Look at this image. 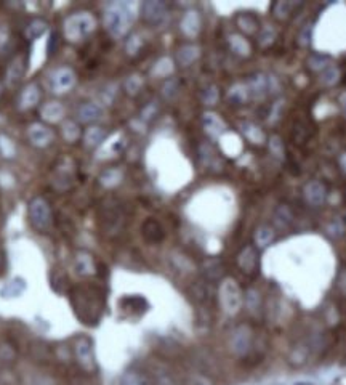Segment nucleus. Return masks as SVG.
I'll use <instances>...</instances> for the list:
<instances>
[{"mask_svg": "<svg viewBox=\"0 0 346 385\" xmlns=\"http://www.w3.org/2000/svg\"><path fill=\"white\" fill-rule=\"evenodd\" d=\"M305 198L309 204L319 205L325 199V188L319 181H311L305 186Z\"/></svg>", "mask_w": 346, "mask_h": 385, "instance_id": "f257e3e1", "label": "nucleus"}, {"mask_svg": "<svg viewBox=\"0 0 346 385\" xmlns=\"http://www.w3.org/2000/svg\"><path fill=\"white\" fill-rule=\"evenodd\" d=\"M143 234L146 236V239L152 241V242H157L162 239V228H160V225L154 220H148L145 223V227H143Z\"/></svg>", "mask_w": 346, "mask_h": 385, "instance_id": "f03ea898", "label": "nucleus"}, {"mask_svg": "<svg viewBox=\"0 0 346 385\" xmlns=\"http://www.w3.org/2000/svg\"><path fill=\"white\" fill-rule=\"evenodd\" d=\"M272 230L271 228H268V227H261L256 230V233H255V241H256V244H258L260 247H266L270 242L272 241Z\"/></svg>", "mask_w": 346, "mask_h": 385, "instance_id": "7ed1b4c3", "label": "nucleus"}, {"mask_svg": "<svg viewBox=\"0 0 346 385\" xmlns=\"http://www.w3.org/2000/svg\"><path fill=\"white\" fill-rule=\"evenodd\" d=\"M241 266L246 271H252L255 268V252L252 247H247L246 251L242 252V256L239 258Z\"/></svg>", "mask_w": 346, "mask_h": 385, "instance_id": "20e7f679", "label": "nucleus"}, {"mask_svg": "<svg viewBox=\"0 0 346 385\" xmlns=\"http://www.w3.org/2000/svg\"><path fill=\"white\" fill-rule=\"evenodd\" d=\"M340 79V71L335 66H327L324 71H322V82L325 85H333L337 84Z\"/></svg>", "mask_w": 346, "mask_h": 385, "instance_id": "39448f33", "label": "nucleus"}, {"mask_svg": "<svg viewBox=\"0 0 346 385\" xmlns=\"http://www.w3.org/2000/svg\"><path fill=\"white\" fill-rule=\"evenodd\" d=\"M276 220H277V223L280 225V227L289 225L292 222V214H290V210H289L287 205H280L279 207L277 212H276Z\"/></svg>", "mask_w": 346, "mask_h": 385, "instance_id": "423d86ee", "label": "nucleus"}, {"mask_svg": "<svg viewBox=\"0 0 346 385\" xmlns=\"http://www.w3.org/2000/svg\"><path fill=\"white\" fill-rule=\"evenodd\" d=\"M260 39H261V45H263V47L271 45L274 42V39H276V31H274L271 26H266L263 29V32H261Z\"/></svg>", "mask_w": 346, "mask_h": 385, "instance_id": "0eeeda50", "label": "nucleus"}, {"mask_svg": "<svg viewBox=\"0 0 346 385\" xmlns=\"http://www.w3.org/2000/svg\"><path fill=\"white\" fill-rule=\"evenodd\" d=\"M122 385H149V384L145 381V377L135 374V372H128V374L124 377Z\"/></svg>", "mask_w": 346, "mask_h": 385, "instance_id": "6e6552de", "label": "nucleus"}, {"mask_svg": "<svg viewBox=\"0 0 346 385\" xmlns=\"http://www.w3.org/2000/svg\"><path fill=\"white\" fill-rule=\"evenodd\" d=\"M274 13H276V16L280 18V20H282V18H287L289 13H290V3H287V2H279V3L276 5V8H274Z\"/></svg>", "mask_w": 346, "mask_h": 385, "instance_id": "1a4fd4ad", "label": "nucleus"}, {"mask_svg": "<svg viewBox=\"0 0 346 385\" xmlns=\"http://www.w3.org/2000/svg\"><path fill=\"white\" fill-rule=\"evenodd\" d=\"M311 66L314 68V69H319V68H327V66H324V64L327 63V58H322V56H314V58H311Z\"/></svg>", "mask_w": 346, "mask_h": 385, "instance_id": "9d476101", "label": "nucleus"}, {"mask_svg": "<svg viewBox=\"0 0 346 385\" xmlns=\"http://www.w3.org/2000/svg\"><path fill=\"white\" fill-rule=\"evenodd\" d=\"M270 148H271V151H274L276 154H279V156H280V154H282V150H280V148H282V146H280V140H279L277 137H272V138H271Z\"/></svg>", "mask_w": 346, "mask_h": 385, "instance_id": "9b49d317", "label": "nucleus"}, {"mask_svg": "<svg viewBox=\"0 0 346 385\" xmlns=\"http://www.w3.org/2000/svg\"><path fill=\"white\" fill-rule=\"evenodd\" d=\"M340 164H342V167H343L345 172H346V154H343L342 159H340Z\"/></svg>", "mask_w": 346, "mask_h": 385, "instance_id": "f8f14e48", "label": "nucleus"}, {"mask_svg": "<svg viewBox=\"0 0 346 385\" xmlns=\"http://www.w3.org/2000/svg\"><path fill=\"white\" fill-rule=\"evenodd\" d=\"M2 270H3V258L0 256V273H2Z\"/></svg>", "mask_w": 346, "mask_h": 385, "instance_id": "ddd939ff", "label": "nucleus"}]
</instances>
